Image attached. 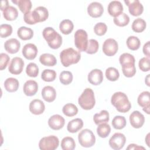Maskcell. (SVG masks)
I'll use <instances>...</instances> for the list:
<instances>
[{"label": "cell", "mask_w": 150, "mask_h": 150, "mask_svg": "<svg viewBox=\"0 0 150 150\" xmlns=\"http://www.w3.org/2000/svg\"><path fill=\"white\" fill-rule=\"evenodd\" d=\"M111 103L116 110L122 113L129 111L131 108V104L129 101L127 96L121 91L114 93L111 98Z\"/></svg>", "instance_id": "cell-1"}, {"label": "cell", "mask_w": 150, "mask_h": 150, "mask_svg": "<svg viewBox=\"0 0 150 150\" xmlns=\"http://www.w3.org/2000/svg\"><path fill=\"white\" fill-rule=\"evenodd\" d=\"M42 35L50 48L56 49L61 46L62 37L53 28H45L42 32Z\"/></svg>", "instance_id": "cell-2"}, {"label": "cell", "mask_w": 150, "mask_h": 150, "mask_svg": "<svg viewBox=\"0 0 150 150\" xmlns=\"http://www.w3.org/2000/svg\"><path fill=\"white\" fill-rule=\"evenodd\" d=\"M60 59L64 67H69L73 64L77 63L81 59V54L79 51L72 47H69L60 52Z\"/></svg>", "instance_id": "cell-3"}, {"label": "cell", "mask_w": 150, "mask_h": 150, "mask_svg": "<svg viewBox=\"0 0 150 150\" xmlns=\"http://www.w3.org/2000/svg\"><path fill=\"white\" fill-rule=\"evenodd\" d=\"M78 103L84 110H89L92 109L96 103L94 93L93 90L90 88H85L79 97Z\"/></svg>", "instance_id": "cell-4"}, {"label": "cell", "mask_w": 150, "mask_h": 150, "mask_svg": "<svg viewBox=\"0 0 150 150\" xmlns=\"http://www.w3.org/2000/svg\"><path fill=\"white\" fill-rule=\"evenodd\" d=\"M78 140L81 146L85 148H89L94 145L96 137L91 130L84 129L79 134Z\"/></svg>", "instance_id": "cell-5"}, {"label": "cell", "mask_w": 150, "mask_h": 150, "mask_svg": "<svg viewBox=\"0 0 150 150\" xmlns=\"http://www.w3.org/2000/svg\"><path fill=\"white\" fill-rule=\"evenodd\" d=\"M74 45L79 51L85 52L88 44V35L86 30L78 29L74 33Z\"/></svg>", "instance_id": "cell-6"}, {"label": "cell", "mask_w": 150, "mask_h": 150, "mask_svg": "<svg viewBox=\"0 0 150 150\" xmlns=\"http://www.w3.org/2000/svg\"><path fill=\"white\" fill-rule=\"evenodd\" d=\"M59 145V138L54 135L45 137L39 142V147L41 150H54L58 148Z\"/></svg>", "instance_id": "cell-7"}, {"label": "cell", "mask_w": 150, "mask_h": 150, "mask_svg": "<svg viewBox=\"0 0 150 150\" xmlns=\"http://www.w3.org/2000/svg\"><path fill=\"white\" fill-rule=\"evenodd\" d=\"M103 52L108 56H112L118 50V45L117 41L112 38L106 39L103 45Z\"/></svg>", "instance_id": "cell-8"}, {"label": "cell", "mask_w": 150, "mask_h": 150, "mask_svg": "<svg viewBox=\"0 0 150 150\" xmlns=\"http://www.w3.org/2000/svg\"><path fill=\"white\" fill-rule=\"evenodd\" d=\"M126 142L125 136L120 132L115 133L109 140V145L111 148L114 150L122 149Z\"/></svg>", "instance_id": "cell-9"}, {"label": "cell", "mask_w": 150, "mask_h": 150, "mask_svg": "<svg viewBox=\"0 0 150 150\" xmlns=\"http://www.w3.org/2000/svg\"><path fill=\"white\" fill-rule=\"evenodd\" d=\"M124 2L128 7L129 12L134 16H138L141 15L144 11V7L142 4L138 0H125Z\"/></svg>", "instance_id": "cell-10"}, {"label": "cell", "mask_w": 150, "mask_h": 150, "mask_svg": "<svg viewBox=\"0 0 150 150\" xmlns=\"http://www.w3.org/2000/svg\"><path fill=\"white\" fill-rule=\"evenodd\" d=\"M24 64V62L22 58L19 57H15L12 58L9 65V71L12 74H19L23 70Z\"/></svg>", "instance_id": "cell-11"}, {"label": "cell", "mask_w": 150, "mask_h": 150, "mask_svg": "<svg viewBox=\"0 0 150 150\" xmlns=\"http://www.w3.org/2000/svg\"><path fill=\"white\" fill-rule=\"evenodd\" d=\"M129 122L132 127L139 128L144 124V115L139 111H134L129 115Z\"/></svg>", "instance_id": "cell-12"}, {"label": "cell", "mask_w": 150, "mask_h": 150, "mask_svg": "<svg viewBox=\"0 0 150 150\" xmlns=\"http://www.w3.org/2000/svg\"><path fill=\"white\" fill-rule=\"evenodd\" d=\"M104 12L102 4L98 2H93L87 6V13L93 18L100 17Z\"/></svg>", "instance_id": "cell-13"}, {"label": "cell", "mask_w": 150, "mask_h": 150, "mask_svg": "<svg viewBox=\"0 0 150 150\" xmlns=\"http://www.w3.org/2000/svg\"><path fill=\"white\" fill-rule=\"evenodd\" d=\"M65 123L64 118L59 114H54L51 116L48 120V125L53 130L62 129Z\"/></svg>", "instance_id": "cell-14"}, {"label": "cell", "mask_w": 150, "mask_h": 150, "mask_svg": "<svg viewBox=\"0 0 150 150\" xmlns=\"http://www.w3.org/2000/svg\"><path fill=\"white\" fill-rule=\"evenodd\" d=\"M22 54L28 60H33L37 56L38 48L33 43H27L22 48Z\"/></svg>", "instance_id": "cell-15"}, {"label": "cell", "mask_w": 150, "mask_h": 150, "mask_svg": "<svg viewBox=\"0 0 150 150\" xmlns=\"http://www.w3.org/2000/svg\"><path fill=\"white\" fill-rule=\"evenodd\" d=\"M103 74L100 69H93L88 74V81L93 85H99L103 82Z\"/></svg>", "instance_id": "cell-16"}, {"label": "cell", "mask_w": 150, "mask_h": 150, "mask_svg": "<svg viewBox=\"0 0 150 150\" xmlns=\"http://www.w3.org/2000/svg\"><path fill=\"white\" fill-rule=\"evenodd\" d=\"M33 15L36 23L44 22L49 17V12L46 8L44 6H38L33 11Z\"/></svg>", "instance_id": "cell-17"}, {"label": "cell", "mask_w": 150, "mask_h": 150, "mask_svg": "<svg viewBox=\"0 0 150 150\" xmlns=\"http://www.w3.org/2000/svg\"><path fill=\"white\" fill-rule=\"evenodd\" d=\"M107 10L108 13L115 18L122 13L123 6L121 2L118 1H112L109 3Z\"/></svg>", "instance_id": "cell-18"}, {"label": "cell", "mask_w": 150, "mask_h": 150, "mask_svg": "<svg viewBox=\"0 0 150 150\" xmlns=\"http://www.w3.org/2000/svg\"><path fill=\"white\" fill-rule=\"evenodd\" d=\"M45 110V104L40 100H33L29 104V111L35 115L42 114L44 112Z\"/></svg>", "instance_id": "cell-19"}, {"label": "cell", "mask_w": 150, "mask_h": 150, "mask_svg": "<svg viewBox=\"0 0 150 150\" xmlns=\"http://www.w3.org/2000/svg\"><path fill=\"white\" fill-rule=\"evenodd\" d=\"M21 47V43L15 38H11L7 40L4 43V48L6 52L11 54L17 53Z\"/></svg>", "instance_id": "cell-20"}, {"label": "cell", "mask_w": 150, "mask_h": 150, "mask_svg": "<svg viewBox=\"0 0 150 150\" xmlns=\"http://www.w3.org/2000/svg\"><path fill=\"white\" fill-rule=\"evenodd\" d=\"M23 90L26 96H33L37 93L38 90V84L35 80H28L23 85Z\"/></svg>", "instance_id": "cell-21"}, {"label": "cell", "mask_w": 150, "mask_h": 150, "mask_svg": "<svg viewBox=\"0 0 150 150\" xmlns=\"http://www.w3.org/2000/svg\"><path fill=\"white\" fill-rule=\"evenodd\" d=\"M41 94L43 100L49 103L54 101L56 97V91L54 88L50 86L44 87L42 90Z\"/></svg>", "instance_id": "cell-22"}, {"label": "cell", "mask_w": 150, "mask_h": 150, "mask_svg": "<svg viewBox=\"0 0 150 150\" xmlns=\"http://www.w3.org/2000/svg\"><path fill=\"white\" fill-rule=\"evenodd\" d=\"M83 127V121L81 118H75L69 122L67 129L69 132L76 133Z\"/></svg>", "instance_id": "cell-23"}, {"label": "cell", "mask_w": 150, "mask_h": 150, "mask_svg": "<svg viewBox=\"0 0 150 150\" xmlns=\"http://www.w3.org/2000/svg\"><path fill=\"white\" fill-rule=\"evenodd\" d=\"M41 64L46 66H54L57 63V60L53 54L50 53H43L39 57Z\"/></svg>", "instance_id": "cell-24"}, {"label": "cell", "mask_w": 150, "mask_h": 150, "mask_svg": "<svg viewBox=\"0 0 150 150\" xmlns=\"http://www.w3.org/2000/svg\"><path fill=\"white\" fill-rule=\"evenodd\" d=\"M17 35L18 37L23 40H30L33 36V31L30 28L21 26L18 29Z\"/></svg>", "instance_id": "cell-25"}, {"label": "cell", "mask_w": 150, "mask_h": 150, "mask_svg": "<svg viewBox=\"0 0 150 150\" xmlns=\"http://www.w3.org/2000/svg\"><path fill=\"white\" fill-rule=\"evenodd\" d=\"M19 83L18 80L13 77L6 79L4 82V87L5 90L10 93L15 92L19 88Z\"/></svg>", "instance_id": "cell-26"}, {"label": "cell", "mask_w": 150, "mask_h": 150, "mask_svg": "<svg viewBox=\"0 0 150 150\" xmlns=\"http://www.w3.org/2000/svg\"><path fill=\"white\" fill-rule=\"evenodd\" d=\"M3 16L7 21H14L18 16V11L15 7L9 5L3 11Z\"/></svg>", "instance_id": "cell-27"}, {"label": "cell", "mask_w": 150, "mask_h": 150, "mask_svg": "<svg viewBox=\"0 0 150 150\" xmlns=\"http://www.w3.org/2000/svg\"><path fill=\"white\" fill-rule=\"evenodd\" d=\"M110 120L109 113L107 110H101L99 113H96L94 115L93 121L96 125H99L103 123H107Z\"/></svg>", "instance_id": "cell-28"}, {"label": "cell", "mask_w": 150, "mask_h": 150, "mask_svg": "<svg viewBox=\"0 0 150 150\" xmlns=\"http://www.w3.org/2000/svg\"><path fill=\"white\" fill-rule=\"evenodd\" d=\"M74 25L71 21L69 19L63 20L59 25L60 31L64 35L70 34L73 30Z\"/></svg>", "instance_id": "cell-29"}, {"label": "cell", "mask_w": 150, "mask_h": 150, "mask_svg": "<svg viewBox=\"0 0 150 150\" xmlns=\"http://www.w3.org/2000/svg\"><path fill=\"white\" fill-rule=\"evenodd\" d=\"M146 26V22L143 19L138 18L133 21L131 28L134 32L136 33H141L145 29Z\"/></svg>", "instance_id": "cell-30"}, {"label": "cell", "mask_w": 150, "mask_h": 150, "mask_svg": "<svg viewBox=\"0 0 150 150\" xmlns=\"http://www.w3.org/2000/svg\"><path fill=\"white\" fill-rule=\"evenodd\" d=\"M12 2L18 6L22 12L26 13L30 11L32 5V2L30 0H17L12 1Z\"/></svg>", "instance_id": "cell-31"}, {"label": "cell", "mask_w": 150, "mask_h": 150, "mask_svg": "<svg viewBox=\"0 0 150 150\" xmlns=\"http://www.w3.org/2000/svg\"><path fill=\"white\" fill-rule=\"evenodd\" d=\"M149 92L145 91L142 92L138 97L137 102L139 106L142 107H145L150 106V98H149Z\"/></svg>", "instance_id": "cell-32"}, {"label": "cell", "mask_w": 150, "mask_h": 150, "mask_svg": "<svg viewBox=\"0 0 150 150\" xmlns=\"http://www.w3.org/2000/svg\"><path fill=\"white\" fill-rule=\"evenodd\" d=\"M63 113L67 117H73L78 112L77 106L72 103H67L65 104L62 108Z\"/></svg>", "instance_id": "cell-33"}, {"label": "cell", "mask_w": 150, "mask_h": 150, "mask_svg": "<svg viewBox=\"0 0 150 150\" xmlns=\"http://www.w3.org/2000/svg\"><path fill=\"white\" fill-rule=\"evenodd\" d=\"M111 132V127L107 123H103L98 125L97 128V133L101 138L107 137Z\"/></svg>", "instance_id": "cell-34"}, {"label": "cell", "mask_w": 150, "mask_h": 150, "mask_svg": "<svg viewBox=\"0 0 150 150\" xmlns=\"http://www.w3.org/2000/svg\"><path fill=\"white\" fill-rule=\"evenodd\" d=\"M76 147L74 139L70 137H64L61 141V148L63 150H73Z\"/></svg>", "instance_id": "cell-35"}, {"label": "cell", "mask_w": 150, "mask_h": 150, "mask_svg": "<svg viewBox=\"0 0 150 150\" xmlns=\"http://www.w3.org/2000/svg\"><path fill=\"white\" fill-rule=\"evenodd\" d=\"M126 44L128 48L130 50H137L139 48L141 42L137 36H130L127 38Z\"/></svg>", "instance_id": "cell-36"}, {"label": "cell", "mask_w": 150, "mask_h": 150, "mask_svg": "<svg viewBox=\"0 0 150 150\" xmlns=\"http://www.w3.org/2000/svg\"><path fill=\"white\" fill-rule=\"evenodd\" d=\"M114 23L115 25L120 27L127 25L129 22V17L125 13H122L118 16L115 17L113 19Z\"/></svg>", "instance_id": "cell-37"}, {"label": "cell", "mask_w": 150, "mask_h": 150, "mask_svg": "<svg viewBox=\"0 0 150 150\" xmlns=\"http://www.w3.org/2000/svg\"><path fill=\"white\" fill-rule=\"evenodd\" d=\"M122 66V71L123 74L127 77H132L136 73V67L135 64L129 63Z\"/></svg>", "instance_id": "cell-38"}, {"label": "cell", "mask_w": 150, "mask_h": 150, "mask_svg": "<svg viewBox=\"0 0 150 150\" xmlns=\"http://www.w3.org/2000/svg\"><path fill=\"white\" fill-rule=\"evenodd\" d=\"M126 123L125 118L121 115H117L114 117L111 122L112 127L117 129H121L124 128L126 125Z\"/></svg>", "instance_id": "cell-39"}, {"label": "cell", "mask_w": 150, "mask_h": 150, "mask_svg": "<svg viewBox=\"0 0 150 150\" xmlns=\"http://www.w3.org/2000/svg\"><path fill=\"white\" fill-rule=\"evenodd\" d=\"M105 77L108 80L115 81L118 79L120 77V73L116 68L110 67L105 70Z\"/></svg>", "instance_id": "cell-40"}, {"label": "cell", "mask_w": 150, "mask_h": 150, "mask_svg": "<svg viewBox=\"0 0 150 150\" xmlns=\"http://www.w3.org/2000/svg\"><path fill=\"white\" fill-rule=\"evenodd\" d=\"M56 77V73L54 70L45 69L41 74L42 79L47 82H51L54 81Z\"/></svg>", "instance_id": "cell-41"}, {"label": "cell", "mask_w": 150, "mask_h": 150, "mask_svg": "<svg viewBox=\"0 0 150 150\" xmlns=\"http://www.w3.org/2000/svg\"><path fill=\"white\" fill-rule=\"evenodd\" d=\"M73 74L70 71H63L60 73L59 76V80L62 84L64 85H68L72 82Z\"/></svg>", "instance_id": "cell-42"}, {"label": "cell", "mask_w": 150, "mask_h": 150, "mask_svg": "<svg viewBox=\"0 0 150 150\" xmlns=\"http://www.w3.org/2000/svg\"><path fill=\"white\" fill-rule=\"evenodd\" d=\"M99 48V44L97 40L96 39H90L88 41L87 47L86 50V52L88 54H92L97 53Z\"/></svg>", "instance_id": "cell-43"}, {"label": "cell", "mask_w": 150, "mask_h": 150, "mask_svg": "<svg viewBox=\"0 0 150 150\" xmlns=\"http://www.w3.org/2000/svg\"><path fill=\"white\" fill-rule=\"evenodd\" d=\"M26 73L31 77H36L39 74V67L35 63H29L26 68Z\"/></svg>", "instance_id": "cell-44"}, {"label": "cell", "mask_w": 150, "mask_h": 150, "mask_svg": "<svg viewBox=\"0 0 150 150\" xmlns=\"http://www.w3.org/2000/svg\"><path fill=\"white\" fill-rule=\"evenodd\" d=\"M119 62L121 65L122 66L129 63L135 64V60L134 56L131 54H129L128 53H124L120 56Z\"/></svg>", "instance_id": "cell-45"}, {"label": "cell", "mask_w": 150, "mask_h": 150, "mask_svg": "<svg viewBox=\"0 0 150 150\" xmlns=\"http://www.w3.org/2000/svg\"><path fill=\"white\" fill-rule=\"evenodd\" d=\"M12 33V27L9 24H2L0 26V35L2 38L9 36Z\"/></svg>", "instance_id": "cell-46"}, {"label": "cell", "mask_w": 150, "mask_h": 150, "mask_svg": "<svg viewBox=\"0 0 150 150\" xmlns=\"http://www.w3.org/2000/svg\"><path fill=\"white\" fill-rule=\"evenodd\" d=\"M107 30V26L103 22H98L96 23L94 27V33L98 36L104 35Z\"/></svg>", "instance_id": "cell-47"}, {"label": "cell", "mask_w": 150, "mask_h": 150, "mask_svg": "<svg viewBox=\"0 0 150 150\" xmlns=\"http://www.w3.org/2000/svg\"><path fill=\"white\" fill-rule=\"evenodd\" d=\"M139 68L142 71L146 72L149 70V57H144L141 58L138 63Z\"/></svg>", "instance_id": "cell-48"}, {"label": "cell", "mask_w": 150, "mask_h": 150, "mask_svg": "<svg viewBox=\"0 0 150 150\" xmlns=\"http://www.w3.org/2000/svg\"><path fill=\"white\" fill-rule=\"evenodd\" d=\"M0 57H1V70H3L6 67L10 60V57L7 54L4 53H1Z\"/></svg>", "instance_id": "cell-49"}, {"label": "cell", "mask_w": 150, "mask_h": 150, "mask_svg": "<svg viewBox=\"0 0 150 150\" xmlns=\"http://www.w3.org/2000/svg\"><path fill=\"white\" fill-rule=\"evenodd\" d=\"M23 19L25 22L29 25H34L36 23L35 20V18L33 17L32 11H30L25 13L23 16Z\"/></svg>", "instance_id": "cell-50"}, {"label": "cell", "mask_w": 150, "mask_h": 150, "mask_svg": "<svg viewBox=\"0 0 150 150\" xmlns=\"http://www.w3.org/2000/svg\"><path fill=\"white\" fill-rule=\"evenodd\" d=\"M143 53L147 57H149V41H148L146 43L144 44V46H143Z\"/></svg>", "instance_id": "cell-51"}, {"label": "cell", "mask_w": 150, "mask_h": 150, "mask_svg": "<svg viewBox=\"0 0 150 150\" xmlns=\"http://www.w3.org/2000/svg\"><path fill=\"white\" fill-rule=\"evenodd\" d=\"M127 149H145V148L135 144H131L128 146Z\"/></svg>", "instance_id": "cell-52"}, {"label": "cell", "mask_w": 150, "mask_h": 150, "mask_svg": "<svg viewBox=\"0 0 150 150\" xmlns=\"http://www.w3.org/2000/svg\"><path fill=\"white\" fill-rule=\"evenodd\" d=\"M8 6H9V4H8V1H6V0L2 1V2H1V10L2 11H3Z\"/></svg>", "instance_id": "cell-53"}, {"label": "cell", "mask_w": 150, "mask_h": 150, "mask_svg": "<svg viewBox=\"0 0 150 150\" xmlns=\"http://www.w3.org/2000/svg\"><path fill=\"white\" fill-rule=\"evenodd\" d=\"M149 75L150 74H148L147 76L145 77V82L146 83V84L148 86H150L149 85Z\"/></svg>", "instance_id": "cell-54"}, {"label": "cell", "mask_w": 150, "mask_h": 150, "mask_svg": "<svg viewBox=\"0 0 150 150\" xmlns=\"http://www.w3.org/2000/svg\"><path fill=\"white\" fill-rule=\"evenodd\" d=\"M149 133H148L147 134V135H146V137L145 138V142L146 143L148 146L149 147Z\"/></svg>", "instance_id": "cell-55"}, {"label": "cell", "mask_w": 150, "mask_h": 150, "mask_svg": "<svg viewBox=\"0 0 150 150\" xmlns=\"http://www.w3.org/2000/svg\"><path fill=\"white\" fill-rule=\"evenodd\" d=\"M149 107H150V106H148V107H143V111H145L146 114H149Z\"/></svg>", "instance_id": "cell-56"}]
</instances>
